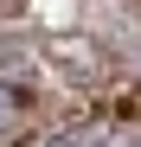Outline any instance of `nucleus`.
<instances>
[{"label": "nucleus", "mask_w": 141, "mask_h": 147, "mask_svg": "<svg viewBox=\"0 0 141 147\" xmlns=\"http://www.w3.org/2000/svg\"><path fill=\"white\" fill-rule=\"evenodd\" d=\"M39 147H141V134L115 121H83V128H52Z\"/></svg>", "instance_id": "f257e3e1"}]
</instances>
